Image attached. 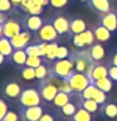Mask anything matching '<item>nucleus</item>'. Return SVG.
I'll return each instance as SVG.
<instances>
[{"label":"nucleus","mask_w":117,"mask_h":121,"mask_svg":"<svg viewBox=\"0 0 117 121\" xmlns=\"http://www.w3.org/2000/svg\"><path fill=\"white\" fill-rule=\"evenodd\" d=\"M52 76L54 78H59L62 81H67L74 73V63L69 57L66 59H55L50 62Z\"/></svg>","instance_id":"1"},{"label":"nucleus","mask_w":117,"mask_h":121,"mask_svg":"<svg viewBox=\"0 0 117 121\" xmlns=\"http://www.w3.org/2000/svg\"><path fill=\"white\" fill-rule=\"evenodd\" d=\"M57 78H45L43 81H38L37 88L39 91V95L45 104H52V101L54 100L57 92L59 91L58 85L54 83Z\"/></svg>","instance_id":"2"},{"label":"nucleus","mask_w":117,"mask_h":121,"mask_svg":"<svg viewBox=\"0 0 117 121\" xmlns=\"http://www.w3.org/2000/svg\"><path fill=\"white\" fill-rule=\"evenodd\" d=\"M19 104H20V107H30V106H39L42 105V100L38 88H34V87H28V88H24L21 91L20 96L18 98Z\"/></svg>","instance_id":"3"},{"label":"nucleus","mask_w":117,"mask_h":121,"mask_svg":"<svg viewBox=\"0 0 117 121\" xmlns=\"http://www.w3.org/2000/svg\"><path fill=\"white\" fill-rule=\"evenodd\" d=\"M38 42H45V43H52V42H58L59 34L57 33L55 28L53 26L50 19H45L43 26L38 30L37 33Z\"/></svg>","instance_id":"4"},{"label":"nucleus","mask_w":117,"mask_h":121,"mask_svg":"<svg viewBox=\"0 0 117 121\" xmlns=\"http://www.w3.org/2000/svg\"><path fill=\"white\" fill-rule=\"evenodd\" d=\"M71 39H72V44L79 49L88 48L96 42V38H94V34H93V29H89V28H87L81 34H73Z\"/></svg>","instance_id":"5"},{"label":"nucleus","mask_w":117,"mask_h":121,"mask_svg":"<svg viewBox=\"0 0 117 121\" xmlns=\"http://www.w3.org/2000/svg\"><path fill=\"white\" fill-rule=\"evenodd\" d=\"M64 82H68V85H69V87L72 88V91L77 95H79L91 83L89 78L87 77L84 73H79V72H74V73Z\"/></svg>","instance_id":"6"},{"label":"nucleus","mask_w":117,"mask_h":121,"mask_svg":"<svg viewBox=\"0 0 117 121\" xmlns=\"http://www.w3.org/2000/svg\"><path fill=\"white\" fill-rule=\"evenodd\" d=\"M45 112V107L43 105L30 106V107H20L19 116L21 121H39L42 115Z\"/></svg>","instance_id":"7"},{"label":"nucleus","mask_w":117,"mask_h":121,"mask_svg":"<svg viewBox=\"0 0 117 121\" xmlns=\"http://www.w3.org/2000/svg\"><path fill=\"white\" fill-rule=\"evenodd\" d=\"M11 45H13L14 51L15 49H25L26 45L32 43V32L29 30H21L19 34L13 37L10 39Z\"/></svg>","instance_id":"8"},{"label":"nucleus","mask_w":117,"mask_h":121,"mask_svg":"<svg viewBox=\"0 0 117 121\" xmlns=\"http://www.w3.org/2000/svg\"><path fill=\"white\" fill-rule=\"evenodd\" d=\"M23 29V24L20 22H18L17 19H8V20L3 24V33L4 37L11 39L13 37H15L17 34H19Z\"/></svg>","instance_id":"9"},{"label":"nucleus","mask_w":117,"mask_h":121,"mask_svg":"<svg viewBox=\"0 0 117 121\" xmlns=\"http://www.w3.org/2000/svg\"><path fill=\"white\" fill-rule=\"evenodd\" d=\"M44 24V19L40 18V15H29L25 17L23 20V29L29 30L32 33H38L42 26Z\"/></svg>","instance_id":"10"},{"label":"nucleus","mask_w":117,"mask_h":121,"mask_svg":"<svg viewBox=\"0 0 117 121\" xmlns=\"http://www.w3.org/2000/svg\"><path fill=\"white\" fill-rule=\"evenodd\" d=\"M98 24L107 28L109 32L115 33L117 30V13L115 10H111L107 14H102L98 19Z\"/></svg>","instance_id":"11"},{"label":"nucleus","mask_w":117,"mask_h":121,"mask_svg":"<svg viewBox=\"0 0 117 121\" xmlns=\"http://www.w3.org/2000/svg\"><path fill=\"white\" fill-rule=\"evenodd\" d=\"M88 6L98 14H107L112 10V0H88Z\"/></svg>","instance_id":"12"},{"label":"nucleus","mask_w":117,"mask_h":121,"mask_svg":"<svg viewBox=\"0 0 117 121\" xmlns=\"http://www.w3.org/2000/svg\"><path fill=\"white\" fill-rule=\"evenodd\" d=\"M87 49H88V54H89V58H91L92 62H94V63L103 62V59L106 57V51H104L102 43L96 42V43H93L91 47H88Z\"/></svg>","instance_id":"13"},{"label":"nucleus","mask_w":117,"mask_h":121,"mask_svg":"<svg viewBox=\"0 0 117 121\" xmlns=\"http://www.w3.org/2000/svg\"><path fill=\"white\" fill-rule=\"evenodd\" d=\"M50 22H52L53 26L55 28L57 33L59 34V37L64 35V34H69V20L67 18L58 15V17L52 18Z\"/></svg>","instance_id":"14"},{"label":"nucleus","mask_w":117,"mask_h":121,"mask_svg":"<svg viewBox=\"0 0 117 121\" xmlns=\"http://www.w3.org/2000/svg\"><path fill=\"white\" fill-rule=\"evenodd\" d=\"M21 86L19 85L18 82H14V81H10V82H6L3 87V92L4 95L8 97V98H11V100H15V98H19L21 93Z\"/></svg>","instance_id":"15"},{"label":"nucleus","mask_w":117,"mask_h":121,"mask_svg":"<svg viewBox=\"0 0 117 121\" xmlns=\"http://www.w3.org/2000/svg\"><path fill=\"white\" fill-rule=\"evenodd\" d=\"M74 96H77V93L75 95H69V93L64 92V91H58L57 95H55V97H54V100L52 101V105H53L54 108L60 110L64 105H67L69 101H72V97H74Z\"/></svg>","instance_id":"16"},{"label":"nucleus","mask_w":117,"mask_h":121,"mask_svg":"<svg viewBox=\"0 0 117 121\" xmlns=\"http://www.w3.org/2000/svg\"><path fill=\"white\" fill-rule=\"evenodd\" d=\"M108 77V71H107V64L106 63H94L92 74H91V83L98 81L101 78Z\"/></svg>","instance_id":"17"},{"label":"nucleus","mask_w":117,"mask_h":121,"mask_svg":"<svg viewBox=\"0 0 117 121\" xmlns=\"http://www.w3.org/2000/svg\"><path fill=\"white\" fill-rule=\"evenodd\" d=\"M93 34L94 38H96V42H98V43H104V42H107L112 38V32H109L107 28H104L100 24H97L93 28Z\"/></svg>","instance_id":"18"},{"label":"nucleus","mask_w":117,"mask_h":121,"mask_svg":"<svg viewBox=\"0 0 117 121\" xmlns=\"http://www.w3.org/2000/svg\"><path fill=\"white\" fill-rule=\"evenodd\" d=\"M87 28H88L87 23L82 18H73L69 20V34L71 35H73V34H81Z\"/></svg>","instance_id":"19"},{"label":"nucleus","mask_w":117,"mask_h":121,"mask_svg":"<svg viewBox=\"0 0 117 121\" xmlns=\"http://www.w3.org/2000/svg\"><path fill=\"white\" fill-rule=\"evenodd\" d=\"M45 78H54L52 76V69H50V63L45 60L42 63L39 67L35 68V79L38 81H43Z\"/></svg>","instance_id":"20"},{"label":"nucleus","mask_w":117,"mask_h":121,"mask_svg":"<svg viewBox=\"0 0 117 121\" xmlns=\"http://www.w3.org/2000/svg\"><path fill=\"white\" fill-rule=\"evenodd\" d=\"M101 112L102 115L107 119H116L117 117V104L111 101H107L104 105L101 106Z\"/></svg>","instance_id":"21"},{"label":"nucleus","mask_w":117,"mask_h":121,"mask_svg":"<svg viewBox=\"0 0 117 121\" xmlns=\"http://www.w3.org/2000/svg\"><path fill=\"white\" fill-rule=\"evenodd\" d=\"M78 105L81 106L82 108H84L86 111H88L89 113H96L97 111H100L101 106L97 104L93 98H88V100H83V98L78 97Z\"/></svg>","instance_id":"22"},{"label":"nucleus","mask_w":117,"mask_h":121,"mask_svg":"<svg viewBox=\"0 0 117 121\" xmlns=\"http://www.w3.org/2000/svg\"><path fill=\"white\" fill-rule=\"evenodd\" d=\"M26 59H28V56H26L24 49H15V51L13 52V54L10 56V60L14 64L19 66V67L25 66Z\"/></svg>","instance_id":"23"},{"label":"nucleus","mask_w":117,"mask_h":121,"mask_svg":"<svg viewBox=\"0 0 117 121\" xmlns=\"http://www.w3.org/2000/svg\"><path fill=\"white\" fill-rule=\"evenodd\" d=\"M13 52H14V48L11 45L10 39L6 37H1L0 38V53L8 59V58H10Z\"/></svg>","instance_id":"24"},{"label":"nucleus","mask_w":117,"mask_h":121,"mask_svg":"<svg viewBox=\"0 0 117 121\" xmlns=\"http://www.w3.org/2000/svg\"><path fill=\"white\" fill-rule=\"evenodd\" d=\"M78 107H79L78 102H73V101H69V102H68L67 105H64L63 107L59 110V111H60V115H62V116L67 117V119H71V117L73 116L75 112H77Z\"/></svg>","instance_id":"25"},{"label":"nucleus","mask_w":117,"mask_h":121,"mask_svg":"<svg viewBox=\"0 0 117 121\" xmlns=\"http://www.w3.org/2000/svg\"><path fill=\"white\" fill-rule=\"evenodd\" d=\"M93 116L92 113H89L88 111H86L84 108H82L81 106L78 107L77 112L69 119V121H92Z\"/></svg>","instance_id":"26"},{"label":"nucleus","mask_w":117,"mask_h":121,"mask_svg":"<svg viewBox=\"0 0 117 121\" xmlns=\"http://www.w3.org/2000/svg\"><path fill=\"white\" fill-rule=\"evenodd\" d=\"M93 83L97 86V88H100L101 91H103V92H106V93H109L113 88V81L108 77L101 78V79H98V81L93 82Z\"/></svg>","instance_id":"27"},{"label":"nucleus","mask_w":117,"mask_h":121,"mask_svg":"<svg viewBox=\"0 0 117 121\" xmlns=\"http://www.w3.org/2000/svg\"><path fill=\"white\" fill-rule=\"evenodd\" d=\"M19 74L21 76V78L26 79V81H33L35 79V68H32L29 66H21L19 67Z\"/></svg>","instance_id":"28"},{"label":"nucleus","mask_w":117,"mask_h":121,"mask_svg":"<svg viewBox=\"0 0 117 121\" xmlns=\"http://www.w3.org/2000/svg\"><path fill=\"white\" fill-rule=\"evenodd\" d=\"M96 91H97V86L94 85V83H89V85L78 95V97H79V98H83V100L93 98V97H94V93H96Z\"/></svg>","instance_id":"29"},{"label":"nucleus","mask_w":117,"mask_h":121,"mask_svg":"<svg viewBox=\"0 0 117 121\" xmlns=\"http://www.w3.org/2000/svg\"><path fill=\"white\" fill-rule=\"evenodd\" d=\"M58 42H52V43H49V47H48V53H47V57H45V60L47 62H53V60H55L57 58V52H58Z\"/></svg>","instance_id":"30"},{"label":"nucleus","mask_w":117,"mask_h":121,"mask_svg":"<svg viewBox=\"0 0 117 121\" xmlns=\"http://www.w3.org/2000/svg\"><path fill=\"white\" fill-rule=\"evenodd\" d=\"M93 100L96 101L100 106H102V105H104L106 102L108 101V93H106V92H103V91H101L100 88H97Z\"/></svg>","instance_id":"31"},{"label":"nucleus","mask_w":117,"mask_h":121,"mask_svg":"<svg viewBox=\"0 0 117 121\" xmlns=\"http://www.w3.org/2000/svg\"><path fill=\"white\" fill-rule=\"evenodd\" d=\"M45 59L42 58V57H38V56H32V57H28V59H26V66L32 67V68H37L39 67L42 63H44Z\"/></svg>","instance_id":"32"},{"label":"nucleus","mask_w":117,"mask_h":121,"mask_svg":"<svg viewBox=\"0 0 117 121\" xmlns=\"http://www.w3.org/2000/svg\"><path fill=\"white\" fill-rule=\"evenodd\" d=\"M24 51H25V53H26V56H28V57H32V56L40 57L39 56V47H38L37 42H34V43H30L29 45H26Z\"/></svg>","instance_id":"33"},{"label":"nucleus","mask_w":117,"mask_h":121,"mask_svg":"<svg viewBox=\"0 0 117 121\" xmlns=\"http://www.w3.org/2000/svg\"><path fill=\"white\" fill-rule=\"evenodd\" d=\"M43 8H44V6H42L40 4H38V3H35V1L33 0L32 5H30L29 9H28V13H29L30 15H40L42 11H43Z\"/></svg>","instance_id":"34"},{"label":"nucleus","mask_w":117,"mask_h":121,"mask_svg":"<svg viewBox=\"0 0 117 121\" xmlns=\"http://www.w3.org/2000/svg\"><path fill=\"white\" fill-rule=\"evenodd\" d=\"M69 54H71V52H69V49H68L66 45H59L55 59H66V58L69 57Z\"/></svg>","instance_id":"35"},{"label":"nucleus","mask_w":117,"mask_h":121,"mask_svg":"<svg viewBox=\"0 0 117 121\" xmlns=\"http://www.w3.org/2000/svg\"><path fill=\"white\" fill-rule=\"evenodd\" d=\"M13 9V4L10 0H0V11L3 14H9Z\"/></svg>","instance_id":"36"},{"label":"nucleus","mask_w":117,"mask_h":121,"mask_svg":"<svg viewBox=\"0 0 117 121\" xmlns=\"http://www.w3.org/2000/svg\"><path fill=\"white\" fill-rule=\"evenodd\" d=\"M107 71H108V78H111L113 82H117V66L112 63H107Z\"/></svg>","instance_id":"37"},{"label":"nucleus","mask_w":117,"mask_h":121,"mask_svg":"<svg viewBox=\"0 0 117 121\" xmlns=\"http://www.w3.org/2000/svg\"><path fill=\"white\" fill-rule=\"evenodd\" d=\"M69 0H49V6L53 9H63Z\"/></svg>","instance_id":"38"},{"label":"nucleus","mask_w":117,"mask_h":121,"mask_svg":"<svg viewBox=\"0 0 117 121\" xmlns=\"http://www.w3.org/2000/svg\"><path fill=\"white\" fill-rule=\"evenodd\" d=\"M9 111V106H8L6 101L0 98V121H3L4 116L6 115V112Z\"/></svg>","instance_id":"39"},{"label":"nucleus","mask_w":117,"mask_h":121,"mask_svg":"<svg viewBox=\"0 0 117 121\" xmlns=\"http://www.w3.org/2000/svg\"><path fill=\"white\" fill-rule=\"evenodd\" d=\"M19 120H20V116L14 111H8L3 119V121H19Z\"/></svg>","instance_id":"40"},{"label":"nucleus","mask_w":117,"mask_h":121,"mask_svg":"<svg viewBox=\"0 0 117 121\" xmlns=\"http://www.w3.org/2000/svg\"><path fill=\"white\" fill-rule=\"evenodd\" d=\"M57 117L53 115V113H50L49 111H45L43 115H42V117L39 119V121H55Z\"/></svg>","instance_id":"41"},{"label":"nucleus","mask_w":117,"mask_h":121,"mask_svg":"<svg viewBox=\"0 0 117 121\" xmlns=\"http://www.w3.org/2000/svg\"><path fill=\"white\" fill-rule=\"evenodd\" d=\"M33 0H21L20 5H19V10H23V11H28L29 6L32 5Z\"/></svg>","instance_id":"42"},{"label":"nucleus","mask_w":117,"mask_h":121,"mask_svg":"<svg viewBox=\"0 0 117 121\" xmlns=\"http://www.w3.org/2000/svg\"><path fill=\"white\" fill-rule=\"evenodd\" d=\"M109 63H112V64H115V66H117V48L115 49V52H113L111 59H109Z\"/></svg>","instance_id":"43"},{"label":"nucleus","mask_w":117,"mask_h":121,"mask_svg":"<svg viewBox=\"0 0 117 121\" xmlns=\"http://www.w3.org/2000/svg\"><path fill=\"white\" fill-rule=\"evenodd\" d=\"M35 3H38V4H40L42 6H47V5H49V0H34Z\"/></svg>","instance_id":"44"},{"label":"nucleus","mask_w":117,"mask_h":121,"mask_svg":"<svg viewBox=\"0 0 117 121\" xmlns=\"http://www.w3.org/2000/svg\"><path fill=\"white\" fill-rule=\"evenodd\" d=\"M10 1H11V4H13V6H17L19 9V5H20L21 0H10Z\"/></svg>","instance_id":"45"},{"label":"nucleus","mask_w":117,"mask_h":121,"mask_svg":"<svg viewBox=\"0 0 117 121\" xmlns=\"http://www.w3.org/2000/svg\"><path fill=\"white\" fill-rule=\"evenodd\" d=\"M5 60H6V58L1 54V53H0V66H1L3 63H5Z\"/></svg>","instance_id":"46"},{"label":"nucleus","mask_w":117,"mask_h":121,"mask_svg":"<svg viewBox=\"0 0 117 121\" xmlns=\"http://www.w3.org/2000/svg\"><path fill=\"white\" fill-rule=\"evenodd\" d=\"M4 37V33H3V24H0V38Z\"/></svg>","instance_id":"47"},{"label":"nucleus","mask_w":117,"mask_h":121,"mask_svg":"<svg viewBox=\"0 0 117 121\" xmlns=\"http://www.w3.org/2000/svg\"><path fill=\"white\" fill-rule=\"evenodd\" d=\"M55 121H66V120H63V119H59V117H57V120Z\"/></svg>","instance_id":"48"},{"label":"nucleus","mask_w":117,"mask_h":121,"mask_svg":"<svg viewBox=\"0 0 117 121\" xmlns=\"http://www.w3.org/2000/svg\"><path fill=\"white\" fill-rule=\"evenodd\" d=\"M79 1H81V3H87L88 0H79Z\"/></svg>","instance_id":"49"},{"label":"nucleus","mask_w":117,"mask_h":121,"mask_svg":"<svg viewBox=\"0 0 117 121\" xmlns=\"http://www.w3.org/2000/svg\"><path fill=\"white\" fill-rule=\"evenodd\" d=\"M1 15H3V13H1V11H0V17H1Z\"/></svg>","instance_id":"50"}]
</instances>
